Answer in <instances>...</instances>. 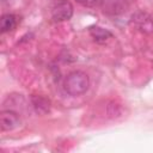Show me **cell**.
Listing matches in <instances>:
<instances>
[{
    "label": "cell",
    "instance_id": "cell-1",
    "mask_svg": "<svg viewBox=\"0 0 153 153\" xmlns=\"http://www.w3.org/2000/svg\"><path fill=\"white\" fill-rule=\"evenodd\" d=\"M90 79L88 75L81 71H73L65 78L63 88L65 91L73 97L80 96L88 90Z\"/></svg>",
    "mask_w": 153,
    "mask_h": 153
},
{
    "label": "cell",
    "instance_id": "cell-2",
    "mask_svg": "<svg viewBox=\"0 0 153 153\" xmlns=\"http://www.w3.org/2000/svg\"><path fill=\"white\" fill-rule=\"evenodd\" d=\"M130 24L142 33L153 32V18L145 11H136L130 18Z\"/></svg>",
    "mask_w": 153,
    "mask_h": 153
},
{
    "label": "cell",
    "instance_id": "cell-3",
    "mask_svg": "<svg viewBox=\"0 0 153 153\" xmlns=\"http://www.w3.org/2000/svg\"><path fill=\"white\" fill-rule=\"evenodd\" d=\"M73 5L68 0H59L51 10V18L55 22H65L73 16Z\"/></svg>",
    "mask_w": 153,
    "mask_h": 153
},
{
    "label": "cell",
    "instance_id": "cell-4",
    "mask_svg": "<svg viewBox=\"0 0 153 153\" xmlns=\"http://www.w3.org/2000/svg\"><path fill=\"white\" fill-rule=\"evenodd\" d=\"M20 124V117L18 112L13 111L12 109L2 110L0 112V127L4 131H10L19 127Z\"/></svg>",
    "mask_w": 153,
    "mask_h": 153
},
{
    "label": "cell",
    "instance_id": "cell-5",
    "mask_svg": "<svg viewBox=\"0 0 153 153\" xmlns=\"http://www.w3.org/2000/svg\"><path fill=\"white\" fill-rule=\"evenodd\" d=\"M30 102H31L33 110L38 115H44V114H48L50 111L51 102L49 98H47L42 94H32L30 97Z\"/></svg>",
    "mask_w": 153,
    "mask_h": 153
},
{
    "label": "cell",
    "instance_id": "cell-6",
    "mask_svg": "<svg viewBox=\"0 0 153 153\" xmlns=\"http://www.w3.org/2000/svg\"><path fill=\"white\" fill-rule=\"evenodd\" d=\"M17 23H18V19H17V17L14 14H12V13L4 14L1 17V19H0V29H1V32L5 33V32L12 31L13 29H16Z\"/></svg>",
    "mask_w": 153,
    "mask_h": 153
},
{
    "label": "cell",
    "instance_id": "cell-7",
    "mask_svg": "<svg viewBox=\"0 0 153 153\" xmlns=\"http://www.w3.org/2000/svg\"><path fill=\"white\" fill-rule=\"evenodd\" d=\"M88 31H90V35L92 36V38L98 43H103L112 37V33L109 30L103 29L100 26H91L88 29Z\"/></svg>",
    "mask_w": 153,
    "mask_h": 153
},
{
    "label": "cell",
    "instance_id": "cell-8",
    "mask_svg": "<svg viewBox=\"0 0 153 153\" xmlns=\"http://www.w3.org/2000/svg\"><path fill=\"white\" fill-rule=\"evenodd\" d=\"M76 2L85 7H97L103 2V0H76Z\"/></svg>",
    "mask_w": 153,
    "mask_h": 153
}]
</instances>
